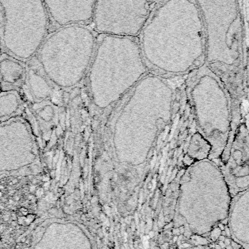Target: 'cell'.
I'll return each mask as SVG.
<instances>
[{
    "label": "cell",
    "mask_w": 249,
    "mask_h": 249,
    "mask_svg": "<svg viewBox=\"0 0 249 249\" xmlns=\"http://www.w3.org/2000/svg\"><path fill=\"white\" fill-rule=\"evenodd\" d=\"M142 51L151 67L170 76L205 64V25L197 1H160L143 32Z\"/></svg>",
    "instance_id": "1"
},
{
    "label": "cell",
    "mask_w": 249,
    "mask_h": 249,
    "mask_svg": "<svg viewBox=\"0 0 249 249\" xmlns=\"http://www.w3.org/2000/svg\"><path fill=\"white\" fill-rule=\"evenodd\" d=\"M183 249H205L202 246H194V247H188V248H185Z\"/></svg>",
    "instance_id": "13"
},
{
    "label": "cell",
    "mask_w": 249,
    "mask_h": 249,
    "mask_svg": "<svg viewBox=\"0 0 249 249\" xmlns=\"http://www.w3.org/2000/svg\"><path fill=\"white\" fill-rule=\"evenodd\" d=\"M1 118L8 117L17 110L19 105L18 96L15 90L7 91L1 94Z\"/></svg>",
    "instance_id": "12"
},
{
    "label": "cell",
    "mask_w": 249,
    "mask_h": 249,
    "mask_svg": "<svg viewBox=\"0 0 249 249\" xmlns=\"http://www.w3.org/2000/svg\"><path fill=\"white\" fill-rule=\"evenodd\" d=\"M67 29V27H66ZM89 29L83 39L89 32ZM67 39H68V36ZM64 41L62 29H60L48 37L39 50V59L43 70L53 66L45 70V74L51 80L60 70L71 71L75 84L79 83L86 72L89 64L94 56L95 47V37L91 32L83 40Z\"/></svg>",
    "instance_id": "5"
},
{
    "label": "cell",
    "mask_w": 249,
    "mask_h": 249,
    "mask_svg": "<svg viewBox=\"0 0 249 249\" xmlns=\"http://www.w3.org/2000/svg\"><path fill=\"white\" fill-rule=\"evenodd\" d=\"M232 197L220 166L210 159L191 163L180 181L174 224L203 236L227 219Z\"/></svg>",
    "instance_id": "2"
},
{
    "label": "cell",
    "mask_w": 249,
    "mask_h": 249,
    "mask_svg": "<svg viewBox=\"0 0 249 249\" xmlns=\"http://www.w3.org/2000/svg\"><path fill=\"white\" fill-rule=\"evenodd\" d=\"M240 123L235 130L225 162L216 161L220 166L229 191L234 197L249 189V124Z\"/></svg>",
    "instance_id": "7"
},
{
    "label": "cell",
    "mask_w": 249,
    "mask_h": 249,
    "mask_svg": "<svg viewBox=\"0 0 249 249\" xmlns=\"http://www.w3.org/2000/svg\"><path fill=\"white\" fill-rule=\"evenodd\" d=\"M189 94L197 132L211 146L209 159L225 162L235 132V110L229 91L204 64L193 72Z\"/></svg>",
    "instance_id": "4"
},
{
    "label": "cell",
    "mask_w": 249,
    "mask_h": 249,
    "mask_svg": "<svg viewBox=\"0 0 249 249\" xmlns=\"http://www.w3.org/2000/svg\"><path fill=\"white\" fill-rule=\"evenodd\" d=\"M232 239L244 249H249V189L232 197L227 217Z\"/></svg>",
    "instance_id": "9"
},
{
    "label": "cell",
    "mask_w": 249,
    "mask_h": 249,
    "mask_svg": "<svg viewBox=\"0 0 249 249\" xmlns=\"http://www.w3.org/2000/svg\"><path fill=\"white\" fill-rule=\"evenodd\" d=\"M159 3L153 1H96L92 20L94 27L96 32L108 36H138Z\"/></svg>",
    "instance_id": "6"
},
{
    "label": "cell",
    "mask_w": 249,
    "mask_h": 249,
    "mask_svg": "<svg viewBox=\"0 0 249 249\" xmlns=\"http://www.w3.org/2000/svg\"><path fill=\"white\" fill-rule=\"evenodd\" d=\"M211 150L209 142L197 132L191 136L186 150V156L194 162H200L209 159Z\"/></svg>",
    "instance_id": "11"
},
{
    "label": "cell",
    "mask_w": 249,
    "mask_h": 249,
    "mask_svg": "<svg viewBox=\"0 0 249 249\" xmlns=\"http://www.w3.org/2000/svg\"><path fill=\"white\" fill-rule=\"evenodd\" d=\"M205 25V64L229 91L234 105L241 91L243 18L240 1H197Z\"/></svg>",
    "instance_id": "3"
},
{
    "label": "cell",
    "mask_w": 249,
    "mask_h": 249,
    "mask_svg": "<svg viewBox=\"0 0 249 249\" xmlns=\"http://www.w3.org/2000/svg\"><path fill=\"white\" fill-rule=\"evenodd\" d=\"M96 1H44V4L52 20L65 27L93 20Z\"/></svg>",
    "instance_id": "8"
},
{
    "label": "cell",
    "mask_w": 249,
    "mask_h": 249,
    "mask_svg": "<svg viewBox=\"0 0 249 249\" xmlns=\"http://www.w3.org/2000/svg\"><path fill=\"white\" fill-rule=\"evenodd\" d=\"M26 75V69L17 60L7 53L1 55V84L19 86L23 81Z\"/></svg>",
    "instance_id": "10"
}]
</instances>
